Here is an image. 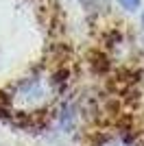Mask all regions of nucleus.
Listing matches in <instances>:
<instances>
[{
  "mask_svg": "<svg viewBox=\"0 0 144 146\" xmlns=\"http://www.w3.org/2000/svg\"><path fill=\"white\" fill-rule=\"evenodd\" d=\"M20 98H22V107H39L48 98V87L42 81H31L20 90Z\"/></svg>",
  "mask_w": 144,
  "mask_h": 146,
  "instance_id": "f257e3e1",
  "label": "nucleus"
},
{
  "mask_svg": "<svg viewBox=\"0 0 144 146\" xmlns=\"http://www.w3.org/2000/svg\"><path fill=\"white\" fill-rule=\"evenodd\" d=\"M118 2L125 7L127 11H135V9L140 7V0H118Z\"/></svg>",
  "mask_w": 144,
  "mask_h": 146,
  "instance_id": "f03ea898",
  "label": "nucleus"
},
{
  "mask_svg": "<svg viewBox=\"0 0 144 146\" xmlns=\"http://www.w3.org/2000/svg\"><path fill=\"white\" fill-rule=\"evenodd\" d=\"M103 146H131V144H129V142H125V140H118V137H116V140H107Z\"/></svg>",
  "mask_w": 144,
  "mask_h": 146,
  "instance_id": "7ed1b4c3",
  "label": "nucleus"
},
{
  "mask_svg": "<svg viewBox=\"0 0 144 146\" xmlns=\"http://www.w3.org/2000/svg\"><path fill=\"white\" fill-rule=\"evenodd\" d=\"M140 24H142V33H144V13H142V20H140Z\"/></svg>",
  "mask_w": 144,
  "mask_h": 146,
  "instance_id": "20e7f679",
  "label": "nucleus"
}]
</instances>
